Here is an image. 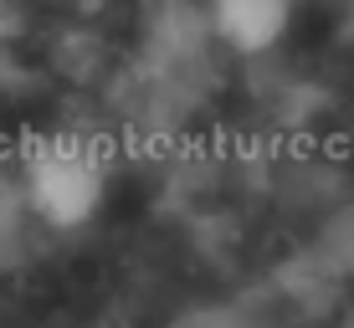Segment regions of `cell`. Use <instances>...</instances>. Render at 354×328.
<instances>
[{
  "instance_id": "7a4b0ae2",
  "label": "cell",
  "mask_w": 354,
  "mask_h": 328,
  "mask_svg": "<svg viewBox=\"0 0 354 328\" xmlns=\"http://www.w3.org/2000/svg\"><path fill=\"white\" fill-rule=\"evenodd\" d=\"M211 26L236 57H262L288 36L298 0H205Z\"/></svg>"
},
{
  "instance_id": "3957f363",
  "label": "cell",
  "mask_w": 354,
  "mask_h": 328,
  "mask_svg": "<svg viewBox=\"0 0 354 328\" xmlns=\"http://www.w3.org/2000/svg\"><path fill=\"white\" fill-rule=\"evenodd\" d=\"M324 257L339 267V272H354V205L349 211H339L334 221H328V231H324Z\"/></svg>"
},
{
  "instance_id": "6da1fadb",
  "label": "cell",
  "mask_w": 354,
  "mask_h": 328,
  "mask_svg": "<svg viewBox=\"0 0 354 328\" xmlns=\"http://www.w3.org/2000/svg\"><path fill=\"white\" fill-rule=\"evenodd\" d=\"M108 200V164L77 139H41L21 160V205L46 231H82Z\"/></svg>"
}]
</instances>
